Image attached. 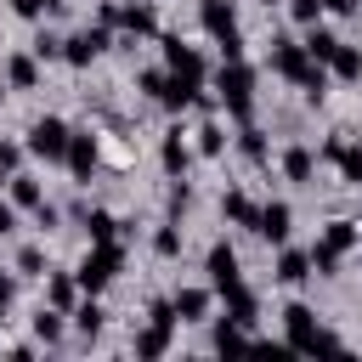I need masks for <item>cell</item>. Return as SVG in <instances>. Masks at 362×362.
<instances>
[{
  "label": "cell",
  "mask_w": 362,
  "mask_h": 362,
  "mask_svg": "<svg viewBox=\"0 0 362 362\" xmlns=\"http://www.w3.org/2000/svg\"><path fill=\"white\" fill-rule=\"evenodd\" d=\"M107 45H113V28H102V23H96V28H79V34L62 40V62H68V68H90Z\"/></svg>",
  "instance_id": "obj_5"
},
{
  "label": "cell",
  "mask_w": 362,
  "mask_h": 362,
  "mask_svg": "<svg viewBox=\"0 0 362 362\" xmlns=\"http://www.w3.org/2000/svg\"><path fill=\"white\" fill-rule=\"evenodd\" d=\"M238 153H243L249 164H266V136H260L255 124H243V130H238Z\"/></svg>",
  "instance_id": "obj_30"
},
{
  "label": "cell",
  "mask_w": 362,
  "mask_h": 362,
  "mask_svg": "<svg viewBox=\"0 0 362 362\" xmlns=\"http://www.w3.org/2000/svg\"><path fill=\"white\" fill-rule=\"evenodd\" d=\"M283 334H288V345H294V351H345V345H339V334L317 328V311H311V305H300V300H288V305H283Z\"/></svg>",
  "instance_id": "obj_2"
},
{
  "label": "cell",
  "mask_w": 362,
  "mask_h": 362,
  "mask_svg": "<svg viewBox=\"0 0 362 362\" xmlns=\"http://www.w3.org/2000/svg\"><path fill=\"white\" fill-rule=\"evenodd\" d=\"M221 300H226V317H238V322H243V328H249V322H255V317H260V300H255V294H249V288H243V283H238V288H226V294H221Z\"/></svg>",
  "instance_id": "obj_23"
},
{
  "label": "cell",
  "mask_w": 362,
  "mask_h": 362,
  "mask_svg": "<svg viewBox=\"0 0 362 362\" xmlns=\"http://www.w3.org/2000/svg\"><path fill=\"white\" fill-rule=\"evenodd\" d=\"M17 272H23V277H40V272H45V249H40V243L17 249Z\"/></svg>",
  "instance_id": "obj_32"
},
{
  "label": "cell",
  "mask_w": 362,
  "mask_h": 362,
  "mask_svg": "<svg viewBox=\"0 0 362 362\" xmlns=\"http://www.w3.org/2000/svg\"><path fill=\"white\" fill-rule=\"evenodd\" d=\"M119 28H130V40H136V34H153V28H158V17H153V6H147V0H130V6L119 11Z\"/></svg>",
  "instance_id": "obj_20"
},
{
  "label": "cell",
  "mask_w": 362,
  "mask_h": 362,
  "mask_svg": "<svg viewBox=\"0 0 362 362\" xmlns=\"http://www.w3.org/2000/svg\"><path fill=\"white\" fill-rule=\"evenodd\" d=\"M62 6H68V0H11V11H17V17H28V23H34V17H45V11H62Z\"/></svg>",
  "instance_id": "obj_33"
},
{
  "label": "cell",
  "mask_w": 362,
  "mask_h": 362,
  "mask_svg": "<svg viewBox=\"0 0 362 362\" xmlns=\"http://www.w3.org/2000/svg\"><path fill=\"white\" fill-rule=\"evenodd\" d=\"M187 204H192V192H187V187H181V181H175V187H170V209H175V215H181V209H187Z\"/></svg>",
  "instance_id": "obj_41"
},
{
  "label": "cell",
  "mask_w": 362,
  "mask_h": 362,
  "mask_svg": "<svg viewBox=\"0 0 362 362\" xmlns=\"http://www.w3.org/2000/svg\"><path fill=\"white\" fill-rule=\"evenodd\" d=\"M11 294H17V277H11V272H0V305H11Z\"/></svg>",
  "instance_id": "obj_45"
},
{
  "label": "cell",
  "mask_w": 362,
  "mask_h": 362,
  "mask_svg": "<svg viewBox=\"0 0 362 362\" xmlns=\"http://www.w3.org/2000/svg\"><path fill=\"white\" fill-rule=\"evenodd\" d=\"M79 277L74 272H51V283H45V305H57V311H74L79 305Z\"/></svg>",
  "instance_id": "obj_15"
},
{
  "label": "cell",
  "mask_w": 362,
  "mask_h": 362,
  "mask_svg": "<svg viewBox=\"0 0 362 362\" xmlns=\"http://www.w3.org/2000/svg\"><path fill=\"white\" fill-rule=\"evenodd\" d=\"M288 17H294V23H305V28H311V23H317V17H322V0H288Z\"/></svg>",
  "instance_id": "obj_36"
},
{
  "label": "cell",
  "mask_w": 362,
  "mask_h": 362,
  "mask_svg": "<svg viewBox=\"0 0 362 362\" xmlns=\"http://www.w3.org/2000/svg\"><path fill=\"white\" fill-rule=\"evenodd\" d=\"M17 232V204H0V238Z\"/></svg>",
  "instance_id": "obj_42"
},
{
  "label": "cell",
  "mask_w": 362,
  "mask_h": 362,
  "mask_svg": "<svg viewBox=\"0 0 362 362\" xmlns=\"http://www.w3.org/2000/svg\"><path fill=\"white\" fill-rule=\"evenodd\" d=\"M62 317H68V311H57V305H40V317H34V339L57 345V339H62Z\"/></svg>",
  "instance_id": "obj_28"
},
{
  "label": "cell",
  "mask_w": 362,
  "mask_h": 362,
  "mask_svg": "<svg viewBox=\"0 0 362 362\" xmlns=\"http://www.w3.org/2000/svg\"><path fill=\"white\" fill-rule=\"evenodd\" d=\"M0 181H11V175H6V170H0Z\"/></svg>",
  "instance_id": "obj_46"
},
{
  "label": "cell",
  "mask_w": 362,
  "mask_h": 362,
  "mask_svg": "<svg viewBox=\"0 0 362 362\" xmlns=\"http://www.w3.org/2000/svg\"><path fill=\"white\" fill-rule=\"evenodd\" d=\"M34 221H40V232H51V226H57V209H51V204H40V209H34Z\"/></svg>",
  "instance_id": "obj_44"
},
{
  "label": "cell",
  "mask_w": 362,
  "mask_h": 362,
  "mask_svg": "<svg viewBox=\"0 0 362 362\" xmlns=\"http://www.w3.org/2000/svg\"><path fill=\"white\" fill-rule=\"evenodd\" d=\"M28 51H34L40 62H51V57H62V40H57V34H34V45H28Z\"/></svg>",
  "instance_id": "obj_37"
},
{
  "label": "cell",
  "mask_w": 362,
  "mask_h": 362,
  "mask_svg": "<svg viewBox=\"0 0 362 362\" xmlns=\"http://www.w3.org/2000/svg\"><path fill=\"white\" fill-rule=\"evenodd\" d=\"M204 272H209V288H215V294H226V288L243 283V266H238V249H232V243H209Z\"/></svg>",
  "instance_id": "obj_6"
},
{
  "label": "cell",
  "mask_w": 362,
  "mask_h": 362,
  "mask_svg": "<svg viewBox=\"0 0 362 362\" xmlns=\"http://www.w3.org/2000/svg\"><path fill=\"white\" fill-rule=\"evenodd\" d=\"M0 96H6V90H0Z\"/></svg>",
  "instance_id": "obj_47"
},
{
  "label": "cell",
  "mask_w": 362,
  "mask_h": 362,
  "mask_svg": "<svg viewBox=\"0 0 362 362\" xmlns=\"http://www.w3.org/2000/svg\"><path fill=\"white\" fill-rule=\"evenodd\" d=\"M221 215H226L232 226H249V232H255V221H260V204H255L249 192H226V198H221Z\"/></svg>",
  "instance_id": "obj_17"
},
{
  "label": "cell",
  "mask_w": 362,
  "mask_h": 362,
  "mask_svg": "<svg viewBox=\"0 0 362 362\" xmlns=\"http://www.w3.org/2000/svg\"><path fill=\"white\" fill-rule=\"evenodd\" d=\"M209 294H215V288H175V294H170V300H175V317H181V322H204V317H209Z\"/></svg>",
  "instance_id": "obj_16"
},
{
  "label": "cell",
  "mask_w": 362,
  "mask_h": 362,
  "mask_svg": "<svg viewBox=\"0 0 362 362\" xmlns=\"http://www.w3.org/2000/svg\"><path fill=\"white\" fill-rule=\"evenodd\" d=\"M238 345H249V328H243L238 317H226V322H215V351H238Z\"/></svg>",
  "instance_id": "obj_29"
},
{
  "label": "cell",
  "mask_w": 362,
  "mask_h": 362,
  "mask_svg": "<svg viewBox=\"0 0 362 362\" xmlns=\"http://www.w3.org/2000/svg\"><path fill=\"white\" fill-rule=\"evenodd\" d=\"M96 158H102V153H96V136H90V130H74V136H68V158H62V164L74 170V181H90Z\"/></svg>",
  "instance_id": "obj_8"
},
{
  "label": "cell",
  "mask_w": 362,
  "mask_h": 362,
  "mask_svg": "<svg viewBox=\"0 0 362 362\" xmlns=\"http://www.w3.org/2000/svg\"><path fill=\"white\" fill-rule=\"evenodd\" d=\"M68 317H74V328H79L85 339H96V334H102V322H107V311L96 305V294H85V300H79V305H74Z\"/></svg>",
  "instance_id": "obj_19"
},
{
  "label": "cell",
  "mask_w": 362,
  "mask_h": 362,
  "mask_svg": "<svg viewBox=\"0 0 362 362\" xmlns=\"http://www.w3.org/2000/svg\"><path fill=\"white\" fill-rule=\"evenodd\" d=\"M215 45H221V62H238V57H243V34H238V28H232V34H221Z\"/></svg>",
  "instance_id": "obj_38"
},
{
  "label": "cell",
  "mask_w": 362,
  "mask_h": 362,
  "mask_svg": "<svg viewBox=\"0 0 362 362\" xmlns=\"http://www.w3.org/2000/svg\"><path fill=\"white\" fill-rule=\"evenodd\" d=\"M328 74H334V79H362V51L339 40V51L328 57Z\"/></svg>",
  "instance_id": "obj_24"
},
{
  "label": "cell",
  "mask_w": 362,
  "mask_h": 362,
  "mask_svg": "<svg viewBox=\"0 0 362 362\" xmlns=\"http://www.w3.org/2000/svg\"><path fill=\"white\" fill-rule=\"evenodd\" d=\"M119 266H124V249H119V238H113V243H90V255L74 266V277H79L85 294H102V288L119 277Z\"/></svg>",
  "instance_id": "obj_3"
},
{
  "label": "cell",
  "mask_w": 362,
  "mask_h": 362,
  "mask_svg": "<svg viewBox=\"0 0 362 362\" xmlns=\"http://www.w3.org/2000/svg\"><path fill=\"white\" fill-rule=\"evenodd\" d=\"M288 226H294V209L277 198V204H260V221H255V232L266 238V243H288Z\"/></svg>",
  "instance_id": "obj_9"
},
{
  "label": "cell",
  "mask_w": 362,
  "mask_h": 362,
  "mask_svg": "<svg viewBox=\"0 0 362 362\" xmlns=\"http://www.w3.org/2000/svg\"><path fill=\"white\" fill-rule=\"evenodd\" d=\"M221 147H226V130H221V124H204V130H198V153H204V158H221Z\"/></svg>",
  "instance_id": "obj_31"
},
{
  "label": "cell",
  "mask_w": 362,
  "mask_h": 362,
  "mask_svg": "<svg viewBox=\"0 0 362 362\" xmlns=\"http://www.w3.org/2000/svg\"><path fill=\"white\" fill-rule=\"evenodd\" d=\"M6 85H11V90H34V85H40V57H34V51L6 57Z\"/></svg>",
  "instance_id": "obj_12"
},
{
  "label": "cell",
  "mask_w": 362,
  "mask_h": 362,
  "mask_svg": "<svg viewBox=\"0 0 362 362\" xmlns=\"http://www.w3.org/2000/svg\"><path fill=\"white\" fill-rule=\"evenodd\" d=\"M6 187H11V204H17V209H40V204H45L40 181H34V175H23V170H17V175H11Z\"/></svg>",
  "instance_id": "obj_25"
},
{
  "label": "cell",
  "mask_w": 362,
  "mask_h": 362,
  "mask_svg": "<svg viewBox=\"0 0 362 362\" xmlns=\"http://www.w3.org/2000/svg\"><path fill=\"white\" fill-rule=\"evenodd\" d=\"M215 102H221L232 119H243V124H249V113H255V68H249L243 57L215 68Z\"/></svg>",
  "instance_id": "obj_1"
},
{
  "label": "cell",
  "mask_w": 362,
  "mask_h": 362,
  "mask_svg": "<svg viewBox=\"0 0 362 362\" xmlns=\"http://www.w3.org/2000/svg\"><path fill=\"white\" fill-rule=\"evenodd\" d=\"M356 238H362V232H356V221H328V226H322V243H317V249H322V255H339V260H345V255L356 249Z\"/></svg>",
  "instance_id": "obj_14"
},
{
  "label": "cell",
  "mask_w": 362,
  "mask_h": 362,
  "mask_svg": "<svg viewBox=\"0 0 362 362\" xmlns=\"http://www.w3.org/2000/svg\"><path fill=\"white\" fill-rule=\"evenodd\" d=\"M147 317H153V322H181V317H175V300H153Z\"/></svg>",
  "instance_id": "obj_40"
},
{
  "label": "cell",
  "mask_w": 362,
  "mask_h": 362,
  "mask_svg": "<svg viewBox=\"0 0 362 362\" xmlns=\"http://www.w3.org/2000/svg\"><path fill=\"white\" fill-rule=\"evenodd\" d=\"M362 0H322V11H334V17H351Z\"/></svg>",
  "instance_id": "obj_43"
},
{
  "label": "cell",
  "mask_w": 362,
  "mask_h": 362,
  "mask_svg": "<svg viewBox=\"0 0 362 362\" xmlns=\"http://www.w3.org/2000/svg\"><path fill=\"white\" fill-rule=\"evenodd\" d=\"M68 136H74V130H68L62 119L45 113V119L28 124V141H23V147H28L34 158H45V164H62V158H68Z\"/></svg>",
  "instance_id": "obj_4"
},
{
  "label": "cell",
  "mask_w": 362,
  "mask_h": 362,
  "mask_svg": "<svg viewBox=\"0 0 362 362\" xmlns=\"http://www.w3.org/2000/svg\"><path fill=\"white\" fill-rule=\"evenodd\" d=\"M23 153H28V147H17V141H0V170H6V175H17Z\"/></svg>",
  "instance_id": "obj_39"
},
{
  "label": "cell",
  "mask_w": 362,
  "mask_h": 362,
  "mask_svg": "<svg viewBox=\"0 0 362 362\" xmlns=\"http://www.w3.org/2000/svg\"><path fill=\"white\" fill-rule=\"evenodd\" d=\"M85 232H90V243H113L119 238V221L107 209H85Z\"/></svg>",
  "instance_id": "obj_27"
},
{
  "label": "cell",
  "mask_w": 362,
  "mask_h": 362,
  "mask_svg": "<svg viewBox=\"0 0 362 362\" xmlns=\"http://www.w3.org/2000/svg\"><path fill=\"white\" fill-rule=\"evenodd\" d=\"M170 334H175V322H153L147 317V328L136 334V356H164L170 351Z\"/></svg>",
  "instance_id": "obj_18"
},
{
  "label": "cell",
  "mask_w": 362,
  "mask_h": 362,
  "mask_svg": "<svg viewBox=\"0 0 362 362\" xmlns=\"http://www.w3.org/2000/svg\"><path fill=\"white\" fill-rule=\"evenodd\" d=\"M164 68H170V74H192V79H204V57H198L192 45H181V34L164 40Z\"/></svg>",
  "instance_id": "obj_11"
},
{
  "label": "cell",
  "mask_w": 362,
  "mask_h": 362,
  "mask_svg": "<svg viewBox=\"0 0 362 362\" xmlns=\"http://www.w3.org/2000/svg\"><path fill=\"white\" fill-rule=\"evenodd\" d=\"M153 249H158L164 260H175V255H181V232H175V226H158V232H153Z\"/></svg>",
  "instance_id": "obj_34"
},
{
  "label": "cell",
  "mask_w": 362,
  "mask_h": 362,
  "mask_svg": "<svg viewBox=\"0 0 362 362\" xmlns=\"http://www.w3.org/2000/svg\"><path fill=\"white\" fill-rule=\"evenodd\" d=\"M311 277V255L305 249H283L277 255V283H305Z\"/></svg>",
  "instance_id": "obj_22"
},
{
  "label": "cell",
  "mask_w": 362,
  "mask_h": 362,
  "mask_svg": "<svg viewBox=\"0 0 362 362\" xmlns=\"http://www.w3.org/2000/svg\"><path fill=\"white\" fill-rule=\"evenodd\" d=\"M322 158H328V164H339V175H345L351 187H362V147H356V141H345V130H334V136H328Z\"/></svg>",
  "instance_id": "obj_7"
},
{
  "label": "cell",
  "mask_w": 362,
  "mask_h": 362,
  "mask_svg": "<svg viewBox=\"0 0 362 362\" xmlns=\"http://www.w3.org/2000/svg\"><path fill=\"white\" fill-rule=\"evenodd\" d=\"M283 175H288V181H300V187H311V175H317L311 147H288V153H283Z\"/></svg>",
  "instance_id": "obj_21"
},
{
  "label": "cell",
  "mask_w": 362,
  "mask_h": 362,
  "mask_svg": "<svg viewBox=\"0 0 362 362\" xmlns=\"http://www.w3.org/2000/svg\"><path fill=\"white\" fill-rule=\"evenodd\" d=\"M164 79H170V68H147V74H136V85H141V90H147L153 102L164 96Z\"/></svg>",
  "instance_id": "obj_35"
},
{
  "label": "cell",
  "mask_w": 362,
  "mask_h": 362,
  "mask_svg": "<svg viewBox=\"0 0 362 362\" xmlns=\"http://www.w3.org/2000/svg\"><path fill=\"white\" fill-rule=\"evenodd\" d=\"M158 164H164V175H170V181H181V175H187V164H192V147L181 141V130H170V136H164V147H158Z\"/></svg>",
  "instance_id": "obj_13"
},
{
  "label": "cell",
  "mask_w": 362,
  "mask_h": 362,
  "mask_svg": "<svg viewBox=\"0 0 362 362\" xmlns=\"http://www.w3.org/2000/svg\"><path fill=\"white\" fill-rule=\"evenodd\" d=\"M198 23H204L209 40H221V34L238 28V6H232V0H198Z\"/></svg>",
  "instance_id": "obj_10"
},
{
  "label": "cell",
  "mask_w": 362,
  "mask_h": 362,
  "mask_svg": "<svg viewBox=\"0 0 362 362\" xmlns=\"http://www.w3.org/2000/svg\"><path fill=\"white\" fill-rule=\"evenodd\" d=\"M305 51H311V62H328L334 51H339V34H328V28H305Z\"/></svg>",
  "instance_id": "obj_26"
}]
</instances>
